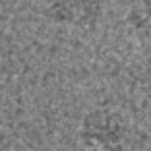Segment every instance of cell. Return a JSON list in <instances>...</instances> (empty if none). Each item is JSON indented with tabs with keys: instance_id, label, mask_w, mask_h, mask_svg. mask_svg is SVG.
Returning <instances> with one entry per match:
<instances>
[{
	"instance_id": "3957f363",
	"label": "cell",
	"mask_w": 151,
	"mask_h": 151,
	"mask_svg": "<svg viewBox=\"0 0 151 151\" xmlns=\"http://www.w3.org/2000/svg\"><path fill=\"white\" fill-rule=\"evenodd\" d=\"M126 25L134 35L151 42V0H134L126 11Z\"/></svg>"
},
{
	"instance_id": "6da1fadb",
	"label": "cell",
	"mask_w": 151,
	"mask_h": 151,
	"mask_svg": "<svg viewBox=\"0 0 151 151\" xmlns=\"http://www.w3.org/2000/svg\"><path fill=\"white\" fill-rule=\"evenodd\" d=\"M139 128L114 106L89 108L77 126V151H137Z\"/></svg>"
},
{
	"instance_id": "277c9868",
	"label": "cell",
	"mask_w": 151,
	"mask_h": 151,
	"mask_svg": "<svg viewBox=\"0 0 151 151\" xmlns=\"http://www.w3.org/2000/svg\"><path fill=\"white\" fill-rule=\"evenodd\" d=\"M0 151H17V143L4 126H0Z\"/></svg>"
},
{
	"instance_id": "7a4b0ae2",
	"label": "cell",
	"mask_w": 151,
	"mask_h": 151,
	"mask_svg": "<svg viewBox=\"0 0 151 151\" xmlns=\"http://www.w3.org/2000/svg\"><path fill=\"white\" fill-rule=\"evenodd\" d=\"M106 6V0H42V15L50 25L87 33L99 27Z\"/></svg>"
}]
</instances>
